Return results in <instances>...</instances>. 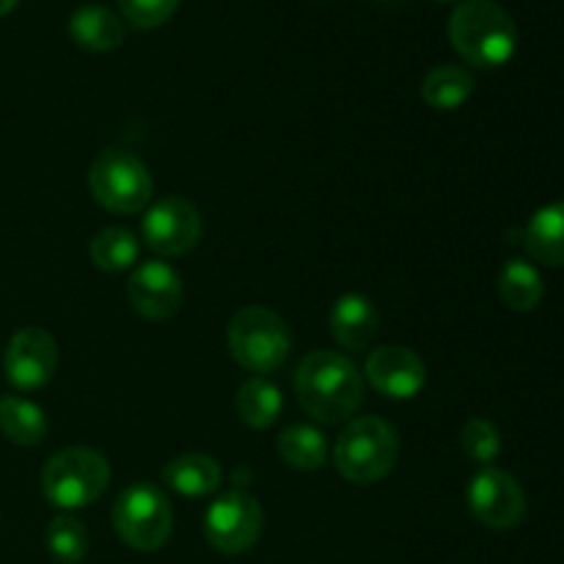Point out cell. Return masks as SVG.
Here are the masks:
<instances>
[{"mask_svg":"<svg viewBox=\"0 0 564 564\" xmlns=\"http://www.w3.org/2000/svg\"><path fill=\"white\" fill-rule=\"evenodd\" d=\"M297 402L323 424H341L364 400V375L341 352L317 350L295 372Z\"/></svg>","mask_w":564,"mask_h":564,"instance_id":"6da1fadb","label":"cell"},{"mask_svg":"<svg viewBox=\"0 0 564 564\" xmlns=\"http://www.w3.org/2000/svg\"><path fill=\"white\" fill-rule=\"evenodd\" d=\"M449 39L477 69L505 66L518 47L516 22L496 0H463L449 17Z\"/></svg>","mask_w":564,"mask_h":564,"instance_id":"7a4b0ae2","label":"cell"},{"mask_svg":"<svg viewBox=\"0 0 564 564\" xmlns=\"http://www.w3.org/2000/svg\"><path fill=\"white\" fill-rule=\"evenodd\" d=\"M400 457L397 430L380 416L352 419L334 446V466L347 482L375 485L389 477Z\"/></svg>","mask_w":564,"mask_h":564,"instance_id":"3957f363","label":"cell"},{"mask_svg":"<svg viewBox=\"0 0 564 564\" xmlns=\"http://www.w3.org/2000/svg\"><path fill=\"white\" fill-rule=\"evenodd\" d=\"M110 482L108 457L88 446L55 452L42 471V490L61 510H80L94 505Z\"/></svg>","mask_w":564,"mask_h":564,"instance_id":"277c9868","label":"cell"},{"mask_svg":"<svg viewBox=\"0 0 564 564\" xmlns=\"http://www.w3.org/2000/svg\"><path fill=\"white\" fill-rule=\"evenodd\" d=\"M292 347V336L281 314L268 306H246L229 323V350L231 358L242 369L268 375L286 361Z\"/></svg>","mask_w":564,"mask_h":564,"instance_id":"5b68a950","label":"cell"},{"mask_svg":"<svg viewBox=\"0 0 564 564\" xmlns=\"http://www.w3.org/2000/svg\"><path fill=\"white\" fill-rule=\"evenodd\" d=\"M88 187L94 202L116 215L141 213L152 202V174L127 149H105L88 171Z\"/></svg>","mask_w":564,"mask_h":564,"instance_id":"8992f818","label":"cell"},{"mask_svg":"<svg viewBox=\"0 0 564 564\" xmlns=\"http://www.w3.org/2000/svg\"><path fill=\"white\" fill-rule=\"evenodd\" d=\"M113 527L130 549L158 551L169 543L174 510L158 485L135 482L116 499Z\"/></svg>","mask_w":564,"mask_h":564,"instance_id":"52a82bcc","label":"cell"},{"mask_svg":"<svg viewBox=\"0 0 564 564\" xmlns=\"http://www.w3.org/2000/svg\"><path fill=\"white\" fill-rule=\"evenodd\" d=\"M262 507L246 490H229L209 505L204 534L209 545L226 556L246 554L262 534Z\"/></svg>","mask_w":564,"mask_h":564,"instance_id":"ba28073f","label":"cell"},{"mask_svg":"<svg viewBox=\"0 0 564 564\" xmlns=\"http://www.w3.org/2000/svg\"><path fill=\"white\" fill-rule=\"evenodd\" d=\"M143 240L160 257H182L193 251L202 240V213L193 202L182 196L160 198L149 207L143 218Z\"/></svg>","mask_w":564,"mask_h":564,"instance_id":"9c48e42d","label":"cell"},{"mask_svg":"<svg viewBox=\"0 0 564 564\" xmlns=\"http://www.w3.org/2000/svg\"><path fill=\"white\" fill-rule=\"evenodd\" d=\"M468 507L482 527L507 532L527 516V494L512 474L501 468H482L468 485Z\"/></svg>","mask_w":564,"mask_h":564,"instance_id":"30bf717a","label":"cell"},{"mask_svg":"<svg viewBox=\"0 0 564 564\" xmlns=\"http://www.w3.org/2000/svg\"><path fill=\"white\" fill-rule=\"evenodd\" d=\"M3 369L14 389H42L58 369V345L47 330L36 328V325L17 330L6 347Z\"/></svg>","mask_w":564,"mask_h":564,"instance_id":"8fae6325","label":"cell"},{"mask_svg":"<svg viewBox=\"0 0 564 564\" xmlns=\"http://www.w3.org/2000/svg\"><path fill=\"white\" fill-rule=\"evenodd\" d=\"M367 380L389 400H413L427 383V367L402 345H383L367 358Z\"/></svg>","mask_w":564,"mask_h":564,"instance_id":"7c38bea8","label":"cell"},{"mask_svg":"<svg viewBox=\"0 0 564 564\" xmlns=\"http://www.w3.org/2000/svg\"><path fill=\"white\" fill-rule=\"evenodd\" d=\"M182 295L185 292H182L180 273L160 259L143 262L127 281V297L132 308L154 323L174 317L182 306Z\"/></svg>","mask_w":564,"mask_h":564,"instance_id":"4fadbf2b","label":"cell"},{"mask_svg":"<svg viewBox=\"0 0 564 564\" xmlns=\"http://www.w3.org/2000/svg\"><path fill=\"white\" fill-rule=\"evenodd\" d=\"M378 325L380 317L375 303L356 292L341 295L330 308V334L345 350H364L378 334Z\"/></svg>","mask_w":564,"mask_h":564,"instance_id":"5bb4252c","label":"cell"},{"mask_svg":"<svg viewBox=\"0 0 564 564\" xmlns=\"http://www.w3.org/2000/svg\"><path fill=\"white\" fill-rule=\"evenodd\" d=\"M529 257L549 268H564V202L538 209L523 231Z\"/></svg>","mask_w":564,"mask_h":564,"instance_id":"9a60e30c","label":"cell"},{"mask_svg":"<svg viewBox=\"0 0 564 564\" xmlns=\"http://www.w3.org/2000/svg\"><path fill=\"white\" fill-rule=\"evenodd\" d=\"M69 33L83 50L108 53L124 42V22L99 3H86L69 17Z\"/></svg>","mask_w":564,"mask_h":564,"instance_id":"2e32d148","label":"cell"},{"mask_svg":"<svg viewBox=\"0 0 564 564\" xmlns=\"http://www.w3.org/2000/svg\"><path fill=\"white\" fill-rule=\"evenodd\" d=\"M163 482L182 496H209L220 485V466L207 455H180L163 466Z\"/></svg>","mask_w":564,"mask_h":564,"instance_id":"e0dca14e","label":"cell"},{"mask_svg":"<svg viewBox=\"0 0 564 564\" xmlns=\"http://www.w3.org/2000/svg\"><path fill=\"white\" fill-rule=\"evenodd\" d=\"M0 433L17 446H39L47 435V416L36 402L0 397Z\"/></svg>","mask_w":564,"mask_h":564,"instance_id":"ac0fdd59","label":"cell"},{"mask_svg":"<svg viewBox=\"0 0 564 564\" xmlns=\"http://www.w3.org/2000/svg\"><path fill=\"white\" fill-rule=\"evenodd\" d=\"M474 75L463 66L441 64L424 75L422 99L435 110H455L474 94Z\"/></svg>","mask_w":564,"mask_h":564,"instance_id":"d6986e66","label":"cell"},{"mask_svg":"<svg viewBox=\"0 0 564 564\" xmlns=\"http://www.w3.org/2000/svg\"><path fill=\"white\" fill-rule=\"evenodd\" d=\"M279 455L297 471H319L328 463V444L312 424H290L279 435Z\"/></svg>","mask_w":564,"mask_h":564,"instance_id":"ffe728a7","label":"cell"},{"mask_svg":"<svg viewBox=\"0 0 564 564\" xmlns=\"http://www.w3.org/2000/svg\"><path fill=\"white\" fill-rule=\"evenodd\" d=\"M543 275L523 259H510L499 275V295L512 312H534L543 301Z\"/></svg>","mask_w":564,"mask_h":564,"instance_id":"44dd1931","label":"cell"},{"mask_svg":"<svg viewBox=\"0 0 564 564\" xmlns=\"http://www.w3.org/2000/svg\"><path fill=\"white\" fill-rule=\"evenodd\" d=\"M281 408H284V397L264 378L246 380L237 391V416L253 430H264L275 424Z\"/></svg>","mask_w":564,"mask_h":564,"instance_id":"7402d4cb","label":"cell"},{"mask_svg":"<svg viewBox=\"0 0 564 564\" xmlns=\"http://www.w3.org/2000/svg\"><path fill=\"white\" fill-rule=\"evenodd\" d=\"M91 262L105 273H121V270L132 268L138 262V240L132 231L121 229V226H110L94 235L91 240Z\"/></svg>","mask_w":564,"mask_h":564,"instance_id":"603a6c76","label":"cell"},{"mask_svg":"<svg viewBox=\"0 0 564 564\" xmlns=\"http://www.w3.org/2000/svg\"><path fill=\"white\" fill-rule=\"evenodd\" d=\"M47 551L53 560L64 564H75L86 556L88 551V532L77 518L58 516L47 527Z\"/></svg>","mask_w":564,"mask_h":564,"instance_id":"cb8c5ba5","label":"cell"},{"mask_svg":"<svg viewBox=\"0 0 564 564\" xmlns=\"http://www.w3.org/2000/svg\"><path fill=\"white\" fill-rule=\"evenodd\" d=\"M460 449L477 466H490L501 452V433L488 419H471L460 433Z\"/></svg>","mask_w":564,"mask_h":564,"instance_id":"d4e9b609","label":"cell"},{"mask_svg":"<svg viewBox=\"0 0 564 564\" xmlns=\"http://www.w3.org/2000/svg\"><path fill=\"white\" fill-rule=\"evenodd\" d=\"M176 6L180 0H119L121 14L138 31H152V28L163 25L165 20H171Z\"/></svg>","mask_w":564,"mask_h":564,"instance_id":"484cf974","label":"cell"},{"mask_svg":"<svg viewBox=\"0 0 564 564\" xmlns=\"http://www.w3.org/2000/svg\"><path fill=\"white\" fill-rule=\"evenodd\" d=\"M17 3H20V0H0V17H6L9 11H14Z\"/></svg>","mask_w":564,"mask_h":564,"instance_id":"4316f807","label":"cell"}]
</instances>
